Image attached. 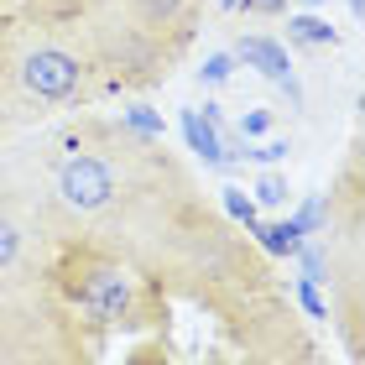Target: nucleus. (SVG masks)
<instances>
[{"instance_id": "1", "label": "nucleus", "mask_w": 365, "mask_h": 365, "mask_svg": "<svg viewBox=\"0 0 365 365\" xmlns=\"http://www.w3.org/2000/svg\"><path fill=\"white\" fill-rule=\"evenodd\" d=\"M11 16H26L94 63L105 99L146 94L168 84L173 68L193 53L209 0H0Z\"/></svg>"}, {"instance_id": "2", "label": "nucleus", "mask_w": 365, "mask_h": 365, "mask_svg": "<svg viewBox=\"0 0 365 365\" xmlns=\"http://www.w3.org/2000/svg\"><path fill=\"white\" fill-rule=\"evenodd\" d=\"M105 99L94 63L26 16H0V125L6 136H26L73 110H94Z\"/></svg>"}, {"instance_id": "3", "label": "nucleus", "mask_w": 365, "mask_h": 365, "mask_svg": "<svg viewBox=\"0 0 365 365\" xmlns=\"http://www.w3.org/2000/svg\"><path fill=\"white\" fill-rule=\"evenodd\" d=\"M230 53H235L240 68H256L261 78H272L292 94V105H303V89H297V63L287 53V42L282 37H267V31H240L235 42H230Z\"/></svg>"}, {"instance_id": "4", "label": "nucleus", "mask_w": 365, "mask_h": 365, "mask_svg": "<svg viewBox=\"0 0 365 365\" xmlns=\"http://www.w3.org/2000/svg\"><path fill=\"white\" fill-rule=\"evenodd\" d=\"M178 130H182V146H188V162H193V168H204V173H230V168H240V162L225 152L220 130L198 115V105H182V110H178Z\"/></svg>"}, {"instance_id": "5", "label": "nucleus", "mask_w": 365, "mask_h": 365, "mask_svg": "<svg viewBox=\"0 0 365 365\" xmlns=\"http://www.w3.org/2000/svg\"><path fill=\"white\" fill-rule=\"evenodd\" d=\"M251 245H256V251L272 261V267H292V261H297V251L308 245V235L297 230V220H292V214L282 209V214H267V220H261V225L251 230Z\"/></svg>"}, {"instance_id": "6", "label": "nucleus", "mask_w": 365, "mask_h": 365, "mask_svg": "<svg viewBox=\"0 0 365 365\" xmlns=\"http://www.w3.org/2000/svg\"><path fill=\"white\" fill-rule=\"evenodd\" d=\"M282 21H287V53H329V47H339V37H344L319 11H287Z\"/></svg>"}, {"instance_id": "7", "label": "nucleus", "mask_w": 365, "mask_h": 365, "mask_svg": "<svg viewBox=\"0 0 365 365\" xmlns=\"http://www.w3.org/2000/svg\"><path fill=\"white\" fill-rule=\"evenodd\" d=\"M214 209H220L235 230H245V235H251V230L267 220V214L256 209V198L245 193V188H235V182H220V188H214Z\"/></svg>"}, {"instance_id": "8", "label": "nucleus", "mask_w": 365, "mask_h": 365, "mask_svg": "<svg viewBox=\"0 0 365 365\" xmlns=\"http://www.w3.org/2000/svg\"><path fill=\"white\" fill-rule=\"evenodd\" d=\"M115 120H120L125 130H136V136H146V141H168V115L152 110L141 94H130V105L115 110Z\"/></svg>"}, {"instance_id": "9", "label": "nucleus", "mask_w": 365, "mask_h": 365, "mask_svg": "<svg viewBox=\"0 0 365 365\" xmlns=\"http://www.w3.org/2000/svg\"><path fill=\"white\" fill-rule=\"evenodd\" d=\"M251 198H256V209L261 214H282L292 204V182H287V173H277V168H267L256 178V188H251Z\"/></svg>"}, {"instance_id": "10", "label": "nucleus", "mask_w": 365, "mask_h": 365, "mask_svg": "<svg viewBox=\"0 0 365 365\" xmlns=\"http://www.w3.org/2000/svg\"><path fill=\"white\" fill-rule=\"evenodd\" d=\"M287 297H292V308L303 313L308 324H329V297L319 282H308V277H292L287 282Z\"/></svg>"}, {"instance_id": "11", "label": "nucleus", "mask_w": 365, "mask_h": 365, "mask_svg": "<svg viewBox=\"0 0 365 365\" xmlns=\"http://www.w3.org/2000/svg\"><path fill=\"white\" fill-rule=\"evenodd\" d=\"M235 53H230V47H214V53H204V63H198V89H225L230 78H235Z\"/></svg>"}, {"instance_id": "12", "label": "nucleus", "mask_w": 365, "mask_h": 365, "mask_svg": "<svg viewBox=\"0 0 365 365\" xmlns=\"http://www.w3.org/2000/svg\"><path fill=\"white\" fill-rule=\"evenodd\" d=\"M287 214L297 220V230H303L308 240H324L329 235V204H324V193H303V204L287 209Z\"/></svg>"}, {"instance_id": "13", "label": "nucleus", "mask_w": 365, "mask_h": 365, "mask_svg": "<svg viewBox=\"0 0 365 365\" xmlns=\"http://www.w3.org/2000/svg\"><path fill=\"white\" fill-rule=\"evenodd\" d=\"M292 157L287 136H267V141H240V162H256V168H277V162Z\"/></svg>"}, {"instance_id": "14", "label": "nucleus", "mask_w": 365, "mask_h": 365, "mask_svg": "<svg viewBox=\"0 0 365 365\" xmlns=\"http://www.w3.org/2000/svg\"><path fill=\"white\" fill-rule=\"evenodd\" d=\"M272 130H277V115L272 110H245L240 120H235V136L240 141H267Z\"/></svg>"}, {"instance_id": "15", "label": "nucleus", "mask_w": 365, "mask_h": 365, "mask_svg": "<svg viewBox=\"0 0 365 365\" xmlns=\"http://www.w3.org/2000/svg\"><path fill=\"white\" fill-rule=\"evenodd\" d=\"M287 11H292L287 0H240L235 6V16H251V21H282Z\"/></svg>"}, {"instance_id": "16", "label": "nucleus", "mask_w": 365, "mask_h": 365, "mask_svg": "<svg viewBox=\"0 0 365 365\" xmlns=\"http://www.w3.org/2000/svg\"><path fill=\"white\" fill-rule=\"evenodd\" d=\"M287 6H292V11H324L329 0H287Z\"/></svg>"}, {"instance_id": "17", "label": "nucleus", "mask_w": 365, "mask_h": 365, "mask_svg": "<svg viewBox=\"0 0 365 365\" xmlns=\"http://www.w3.org/2000/svg\"><path fill=\"white\" fill-rule=\"evenodd\" d=\"M344 6H350V16H355V21L365 16V0H344Z\"/></svg>"}, {"instance_id": "18", "label": "nucleus", "mask_w": 365, "mask_h": 365, "mask_svg": "<svg viewBox=\"0 0 365 365\" xmlns=\"http://www.w3.org/2000/svg\"><path fill=\"white\" fill-rule=\"evenodd\" d=\"M6 141H11V136H6V125H0V146H6Z\"/></svg>"}, {"instance_id": "19", "label": "nucleus", "mask_w": 365, "mask_h": 365, "mask_svg": "<svg viewBox=\"0 0 365 365\" xmlns=\"http://www.w3.org/2000/svg\"><path fill=\"white\" fill-rule=\"evenodd\" d=\"M0 16H6V6H0Z\"/></svg>"}]
</instances>
